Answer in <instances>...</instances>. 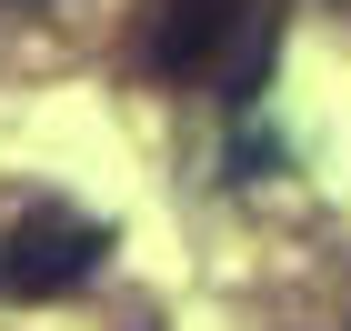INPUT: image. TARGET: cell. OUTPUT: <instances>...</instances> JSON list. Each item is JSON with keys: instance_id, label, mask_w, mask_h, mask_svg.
<instances>
[{"instance_id": "1", "label": "cell", "mask_w": 351, "mask_h": 331, "mask_svg": "<svg viewBox=\"0 0 351 331\" xmlns=\"http://www.w3.org/2000/svg\"><path fill=\"white\" fill-rule=\"evenodd\" d=\"M281 51V0H151V30H141V60L181 90H221V101H251Z\"/></svg>"}, {"instance_id": "2", "label": "cell", "mask_w": 351, "mask_h": 331, "mask_svg": "<svg viewBox=\"0 0 351 331\" xmlns=\"http://www.w3.org/2000/svg\"><path fill=\"white\" fill-rule=\"evenodd\" d=\"M110 231L81 211H30L0 231V302H60V291H81L90 271H101Z\"/></svg>"}]
</instances>
